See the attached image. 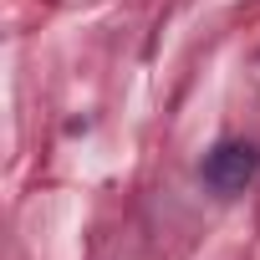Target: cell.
Wrapping results in <instances>:
<instances>
[{
  "instance_id": "1",
  "label": "cell",
  "mask_w": 260,
  "mask_h": 260,
  "mask_svg": "<svg viewBox=\"0 0 260 260\" xmlns=\"http://www.w3.org/2000/svg\"><path fill=\"white\" fill-rule=\"evenodd\" d=\"M255 169H260V153L250 143H214L199 174H204V189H214L219 199H235V194H245Z\"/></svg>"
}]
</instances>
